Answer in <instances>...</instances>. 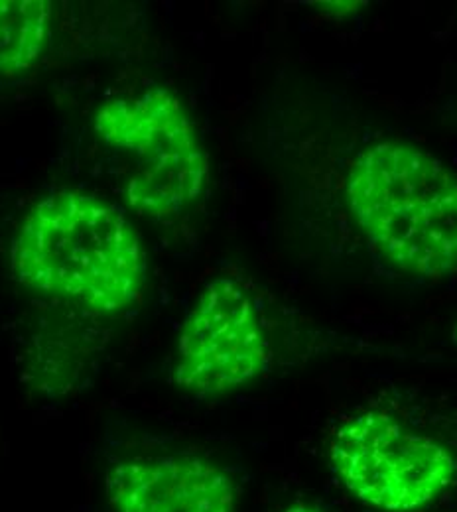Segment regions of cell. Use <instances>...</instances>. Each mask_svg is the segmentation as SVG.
Returning <instances> with one entry per match:
<instances>
[{"mask_svg": "<svg viewBox=\"0 0 457 512\" xmlns=\"http://www.w3.org/2000/svg\"><path fill=\"white\" fill-rule=\"evenodd\" d=\"M52 38V2L0 0V71L14 73L36 64Z\"/></svg>", "mask_w": 457, "mask_h": 512, "instance_id": "7", "label": "cell"}, {"mask_svg": "<svg viewBox=\"0 0 457 512\" xmlns=\"http://www.w3.org/2000/svg\"><path fill=\"white\" fill-rule=\"evenodd\" d=\"M10 270L24 288L119 314L144 290L146 253L121 207L93 193L58 190L22 217Z\"/></svg>", "mask_w": 457, "mask_h": 512, "instance_id": "1", "label": "cell"}, {"mask_svg": "<svg viewBox=\"0 0 457 512\" xmlns=\"http://www.w3.org/2000/svg\"><path fill=\"white\" fill-rule=\"evenodd\" d=\"M270 339L253 294L235 278L203 286L178 335L172 383L209 398L229 394L261 377Z\"/></svg>", "mask_w": 457, "mask_h": 512, "instance_id": "5", "label": "cell"}, {"mask_svg": "<svg viewBox=\"0 0 457 512\" xmlns=\"http://www.w3.org/2000/svg\"><path fill=\"white\" fill-rule=\"evenodd\" d=\"M99 142L129 162L125 197L148 219L188 213L209 184V156L182 99L154 85L117 95L93 119Z\"/></svg>", "mask_w": 457, "mask_h": 512, "instance_id": "3", "label": "cell"}, {"mask_svg": "<svg viewBox=\"0 0 457 512\" xmlns=\"http://www.w3.org/2000/svg\"><path fill=\"white\" fill-rule=\"evenodd\" d=\"M113 512H237L235 479L197 455L132 457L107 475Z\"/></svg>", "mask_w": 457, "mask_h": 512, "instance_id": "6", "label": "cell"}, {"mask_svg": "<svg viewBox=\"0 0 457 512\" xmlns=\"http://www.w3.org/2000/svg\"><path fill=\"white\" fill-rule=\"evenodd\" d=\"M284 512H322L320 509H316V507H310V505H292V507H288Z\"/></svg>", "mask_w": 457, "mask_h": 512, "instance_id": "8", "label": "cell"}, {"mask_svg": "<svg viewBox=\"0 0 457 512\" xmlns=\"http://www.w3.org/2000/svg\"><path fill=\"white\" fill-rule=\"evenodd\" d=\"M345 197L369 247L400 274L457 272V174L406 142L371 144L353 160Z\"/></svg>", "mask_w": 457, "mask_h": 512, "instance_id": "2", "label": "cell"}, {"mask_svg": "<svg viewBox=\"0 0 457 512\" xmlns=\"http://www.w3.org/2000/svg\"><path fill=\"white\" fill-rule=\"evenodd\" d=\"M452 341H454V345L457 347V320L454 323V329H452Z\"/></svg>", "mask_w": 457, "mask_h": 512, "instance_id": "9", "label": "cell"}, {"mask_svg": "<svg viewBox=\"0 0 457 512\" xmlns=\"http://www.w3.org/2000/svg\"><path fill=\"white\" fill-rule=\"evenodd\" d=\"M329 459L345 489L379 511H418L457 477L450 449L385 410L345 418L331 438Z\"/></svg>", "mask_w": 457, "mask_h": 512, "instance_id": "4", "label": "cell"}]
</instances>
